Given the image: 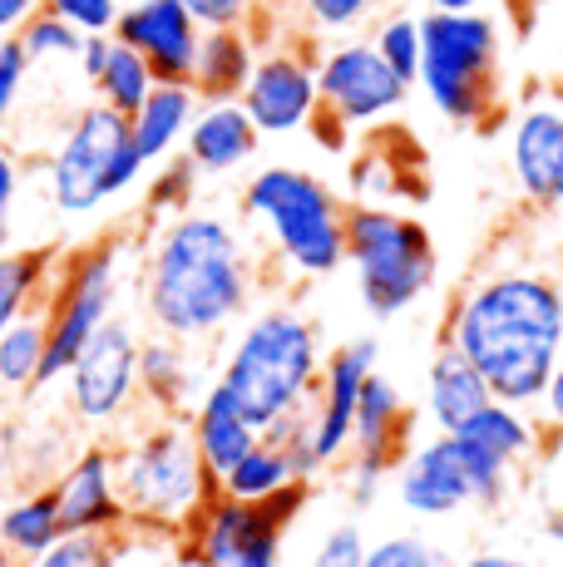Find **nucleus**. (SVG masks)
<instances>
[{
    "label": "nucleus",
    "instance_id": "nucleus-40",
    "mask_svg": "<svg viewBox=\"0 0 563 567\" xmlns=\"http://www.w3.org/2000/svg\"><path fill=\"white\" fill-rule=\"evenodd\" d=\"M45 10L70 20L80 35H114V20L124 10V0H45Z\"/></svg>",
    "mask_w": 563,
    "mask_h": 567
},
{
    "label": "nucleus",
    "instance_id": "nucleus-25",
    "mask_svg": "<svg viewBox=\"0 0 563 567\" xmlns=\"http://www.w3.org/2000/svg\"><path fill=\"white\" fill-rule=\"evenodd\" d=\"M64 538V518L50 484H16L0 498V548L20 563H35Z\"/></svg>",
    "mask_w": 563,
    "mask_h": 567
},
{
    "label": "nucleus",
    "instance_id": "nucleus-42",
    "mask_svg": "<svg viewBox=\"0 0 563 567\" xmlns=\"http://www.w3.org/2000/svg\"><path fill=\"white\" fill-rule=\"evenodd\" d=\"M20 183H25V168H20L16 148L0 144V257L10 252V217H16Z\"/></svg>",
    "mask_w": 563,
    "mask_h": 567
},
{
    "label": "nucleus",
    "instance_id": "nucleus-39",
    "mask_svg": "<svg viewBox=\"0 0 563 567\" xmlns=\"http://www.w3.org/2000/svg\"><path fill=\"white\" fill-rule=\"evenodd\" d=\"M30 54L25 45H20L16 35L10 40H0V128L16 118V109H20V94H25V84H30Z\"/></svg>",
    "mask_w": 563,
    "mask_h": 567
},
{
    "label": "nucleus",
    "instance_id": "nucleus-4",
    "mask_svg": "<svg viewBox=\"0 0 563 567\" xmlns=\"http://www.w3.org/2000/svg\"><path fill=\"white\" fill-rule=\"evenodd\" d=\"M346 203L297 163H267L237 193V223L287 281H321L346 267Z\"/></svg>",
    "mask_w": 563,
    "mask_h": 567
},
{
    "label": "nucleus",
    "instance_id": "nucleus-12",
    "mask_svg": "<svg viewBox=\"0 0 563 567\" xmlns=\"http://www.w3.org/2000/svg\"><path fill=\"white\" fill-rule=\"evenodd\" d=\"M514 478L519 474L490 464L460 434H430L400 460L396 498L410 518H454L464 508H504Z\"/></svg>",
    "mask_w": 563,
    "mask_h": 567
},
{
    "label": "nucleus",
    "instance_id": "nucleus-8",
    "mask_svg": "<svg viewBox=\"0 0 563 567\" xmlns=\"http://www.w3.org/2000/svg\"><path fill=\"white\" fill-rule=\"evenodd\" d=\"M346 267L356 271L366 311L376 321H396L430 297L440 277V252L416 213H400L391 203H351L346 207Z\"/></svg>",
    "mask_w": 563,
    "mask_h": 567
},
{
    "label": "nucleus",
    "instance_id": "nucleus-35",
    "mask_svg": "<svg viewBox=\"0 0 563 567\" xmlns=\"http://www.w3.org/2000/svg\"><path fill=\"white\" fill-rule=\"evenodd\" d=\"M386 0H297V16H301V30L311 35H356L366 20L381 10Z\"/></svg>",
    "mask_w": 563,
    "mask_h": 567
},
{
    "label": "nucleus",
    "instance_id": "nucleus-30",
    "mask_svg": "<svg viewBox=\"0 0 563 567\" xmlns=\"http://www.w3.org/2000/svg\"><path fill=\"white\" fill-rule=\"evenodd\" d=\"M154 70L144 64V54L139 50H129L124 40H114V50H110V64L100 70V80L90 84L94 90V100H100L104 109H114V114H124V118H134L139 109H144V100L154 94Z\"/></svg>",
    "mask_w": 563,
    "mask_h": 567
},
{
    "label": "nucleus",
    "instance_id": "nucleus-23",
    "mask_svg": "<svg viewBox=\"0 0 563 567\" xmlns=\"http://www.w3.org/2000/svg\"><path fill=\"white\" fill-rule=\"evenodd\" d=\"M198 109H203V100H198V90H193V84H154V94L144 100V109L129 118L134 144H139V154H144L149 168H158V163H168V158L183 154Z\"/></svg>",
    "mask_w": 563,
    "mask_h": 567
},
{
    "label": "nucleus",
    "instance_id": "nucleus-17",
    "mask_svg": "<svg viewBox=\"0 0 563 567\" xmlns=\"http://www.w3.org/2000/svg\"><path fill=\"white\" fill-rule=\"evenodd\" d=\"M218 380V361L208 346H188L173 336L144 331L139 341V390H144V414H168V420H188V410Z\"/></svg>",
    "mask_w": 563,
    "mask_h": 567
},
{
    "label": "nucleus",
    "instance_id": "nucleus-18",
    "mask_svg": "<svg viewBox=\"0 0 563 567\" xmlns=\"http://www.w3.org/2000/svg\"><path fill=\"white\" fill-rule=\"evenodd\" d=\"M509 173L534 207L563 203V114L554 104H529L509 128Z\"/></svg>",
    "mask_w": 563,
    "mask_h": 567
},
{
    "label": "nucleus",
    "instance_id": "nucleus-44",
    "mask_svg": "<svg viewBox=\"0 0 563 567\" xmlns=\"http://www.w3.org/2000/svg\"><path fill=\"white\" fill-rule=\"evenodd\" d=\"M307 134L317 138V148H327V154H346V148H351V134H356V128L341 124L331 109H317V114H311V124H307Z\"/></svg>",
    "mask_w": 563,
    "mask_h": 567
},
{
    "label": "nucleus",
    "instance_id": "nucleus-33",
    "mask_svg": "<svg viewBox=\"0 0 563 567\" xmlns=\"http://www.w3.org/2000/svg\"><path fill=\"white\" fill-rule=\"evenodd\" d=\"M16 40L25 45L30 64H74L80 60V45H84L80 30H74L70 20H60L55 10H45V6L25 20V30H20Z\"/></svg>",
    "mask_w": 563,
    "mask_h": 567
},
{
    "label": "nucleus",
    "instance_id": "nucleus-19",
    "mask_svg": "<svg viewBox=\"0 0 563 567\" xmlns=\"http://www.w3.org/2000/svg\"><path fill=\"white\" fill-rule=\"evenodd\" d=\"M410 444H416V410L406 405L396 380L376 370L361 390V405H356L351 460H361V464H371V468H381V474L396 478V468L410 454Z\"/></svg>",
    "mask_w": 563,
    "mask_h": 567
},
{
    "label": "nucleus",
    "instance_id": "nucleus-45",
    "mask_svg": "<svg viewBox=\"0 0 563 567\" xmlns=\"http://www.w3.org/2000/svg\"><path fill=\"white\" fill-rule=\"evenodd\" d=\"M20 430L10 420H0V498L20 484Z\"/></svg>",
    "mask_w": 563,
    "mask_h": 567
},
{
    "label": "nucleus",
    "instance_id": "nucleus-31",
    "mask_svg": "<svg viewBox=\"0 0 563 567\" xmlns=\"http://www.w3.org/2000/svg\"><path fill=\"white\" fill-rule=\"evenodd\" d=\"M198 183L203 173L193 168L188 158H168L154 168V178H144V217L149 223H168V217H183L193 213V198H198Z\"/></svg>",
    "mask_w": 563,
    "mask_h": 567
},
{
    "label": "nucleus",
    "instance_id": "nucleus-48",
    "mask_svg": "<svg viewBox=\"0 0 563 567\" xmlns=\"http://www.w3.org/2000/svg\"><path fill=\"white\" fill-rule=\"evenodd\" d=\"M450 567H539V563L519 558V553H504V548H480V553H464V558H454Z\"/></svg>",
    "mask_w": 563,
    "mask_h": 567
},
{
    "label": "nucleus",
    "instance_id": "nucleus-37",
    "mask_svg": "<svg viewBox=\"0 0 563 567\" xmlns=\"http://www.w3.org/2000/svg\"><path fill=\"white\" fill-rule=\"evenodd\" d=\"M366 563V533L356 518L331 523L317 538V548L307 553V567H361Z\"/></svg>",
    "mask_w": 563,
    "mask_h": 567
},
{
    "label": "nucleus",
    "instance_id": "nucleus-6",
    "mask_svg": "<svg viewBox=\"0 0 563 567\" xmlns=\"http://www.w3.org/2000/svg\"><path fill=\"white\" fill-rule=\"evenodd\" d=\"M144 178L149 163L139 154L129 118L100 100L74 109L45 154V198L60 223H90L110 213L134 188H144Z\"/></svg>",
    "mask_w": 563,
    "mask_h": 567
},
{
    "label": "nucleus",
    "instance_id": "nucleus-3",
    "mask_svg": "<svg viewBox=\"0 0 563 567\" xmlns=\"http://www.w3.org/2000/svg\"><path fill=\"white\" fill-rule=\"evenodd\" d=\"M321 365H327L321 326L297 301L273 297L227 336V351L218 355V385L257 430L273 434L307 414L321 385Z\"/></svg>",
    "mask_w": 563,
    "mask_h": 567
},
{
    "label": "nucleus",
    "instance_id": "nucleus-5",
    "mask_svg": "<svg viewBox=\"0 0 563 567\" xmlns=\"http://www.w3.org/2000/svg\"><path fill=\"white\" fill-rule=\"evenodd\" d=\"M119 450V488H124L129 533L134 538H178L213 498L223 494L218 474L203 464L188 420L144 414L129 434L114 440Z\"/></svg>",
    "mask_w": 563,
    "mask_h": 567
},
{
    "label": "nucleus",
    "instance_id": "nucleus-11",
    "mask_svg": "<svg viewBox=\"0 0 563 567\" xmlns=\"http://www.w3.org/2000/svg\"><path fill=\"white\" fill-rule=\"evenodd\" d=\"M139 331L124 311L84 346V355L60 380L64 414L90 440H119L144 420V390H139Z\"/></svg>",
    "mask_w": 563,
    "mask_h": 567
},
{
    "label": "nucleus",
    "instance_id": "nucleus-15",
    "mask_svg": "<svg viewBox=\"0 0 563 567\" xmlns=\"http://www.w3.org/2000/svg\"><path fill=\"white\" fill-rule=\"evenodd\" d=\"M247 118L257 124V134H307L311 114L321 109L317 94V54H307L301 45H273L257 54V70L247 80L243 100Z\"/></svg>",
    "mask_w": 563,
    "mask_h": 567
},
{
    "label": "nucleus",
    "instance_id": "nucleus-47",
    "mask_svg": "<svg viewBox=\"0 0 563 567\" xmlns=\"http://www.w3.org/2000/svg\"><path fill=\"white\" fill-rule=\"evenodd\" d=\"M40 10V0H0V40L20 35L25 30V20Z\"/></svg>",
    "mask_w": 563,
    "mask_h": 567
},
{
    "label": "nucleus",
    "instance_id": "nucleus-36",
    "mask_svg": "<svg viewBox=\"0 0 563 567\" xmlns=\"http://www.w3.org/2000/svg\"><path fill=\"white\" fill-rule=\"evenodd\" d=\"M361 567H450V553L430 543L426 533H386V538L366 543Z\"/></svg>",
    "mask_w": 563,
    "mask_h": 567
},
{
    "label": "nucleus",
    "instance_id": "nucleus-41",
    "mask_svg": "<svg viewBox=\"0 0 563 567\" xmlns=\"http://www.w3.org/2000/svg\"><path fill=\"white\" fill-rule=\"evenodd\" d=\"M203 30H253L257 0H183Z\"/></svg>",
    "mask_w": 563,
    "mask_h": 567
},
{
    "label": "nucleus",
    "instance_id": "nucleus-49",
    "mask_svg": "<svg viewBox=\"0 0 563 567\" xmlns=\"http://www.w3.org/2000/svg\"><path fill=\"white\" fill-rule=\"evenodd\" d=\"M544 538H549V548H554L559 558H563V504H554V508L544 514Z\"/></svg>",
    "mask_w": 563,
    "mask_h": 567
},
{
    "label": "nucleus",
    "instance_id": "nucleus-46",
    "mask_svg": "<svg viewBox=\"0 0 563 567\" xmlns=\"http://www.w3.org/2000/svg\"><path fill=\"white\" fill-rule=\"evenodd\" d=\"M110 50H114V35H84V45H80V60H74V64H80V74H84V80H100V70H104V64H110Z\"/></svg>",
    "mask_w": 563,
    "mask_h": 567
},
{
    "label": "nucleus",
    "instance_id": "nucleus-50",
    "mask_svg": "<svg viewBox=\"0 0 563 567\" xmlns=\"http://www.w3.org/2000/svg\"><path fill=\"white\" fill-rule=\"evenodd\" d=\"M490 0H430V10H484Z\"/></svg>",
    "mask_w": 563,
    "mask_h": 567
},
{
    "label": "nucleus",
    "instance_id": "nucleus-21",
    "mask_svg": "<svg viewBox=\"0 0 563 567\" xmlns=\"http://www.w3.org/2000/svg\"><path fill=\"white\" fill-rule=\"evenodd\" d=\"M257 518H263V508L257 504H243V498L218 494L198 518L188 523V528L178 533V538L168 543L173 563L178 567H227L237 558V548L247 543V533L257 528Z\"/></svg>",
    "mask_w": 563,
    "mask_h": 567
},
{
    "label": "nucleus",
    "instance_id": "nucleus-27",
    "mask_svg": "<svg viewBox=\"0 0 563 567\" xmlns=\"http://www.w3.org/2000/svg\"><path fill=\"white\" fill-rule=\"evenodd\" d=\"M60 267V247L35 243V247H10L0 257V331L20 316L40 311L50 297V281H55Z\"/></svg>",
    "mask_w": 563,
    "mask_h": 567
},
{
    "label": "nucleus",
    "instance_id": "nucleus-38",
    "mask_svg": "<svg viewBox=\"0 0 563 567\" xmlns=\"http://www.w3.org/2000/svg\"><path fill=\"white\" fill-rule=\"evenodd\" d=\"M263 508V504H257ZM287 523H277L273 514L263 508V518H257V528L247 533V543L237 548V558L227 567H287Z\"/></svg>",
    "mask_w": 563,
    "mask_h": 567
},
{
    "label": "nucleus",
    "instance_id": "nucleus-13",
    "mask_svg": "<svg viewBox=\"0 0 563 567\" xmlns=\"http://www.w3.org/2000/svg\"><path fill=\"white\" fill-rule=\"evenodd\" d=\"M317 94H321V109H331L341 124L376 128L396 109H406L410 84L381 60V50L371 40L346 35L317 54Z\"/></svg>",
    "mask_w": 563,
    "mask_h": 567
},
{
    "label": "nucleus",
    "instance_id": "nucleus-24",
    "mask_svg": "<svg viewBox=\"0 0 563 567\" xmlns=\"http://www.w3.org/2000/svg\"><path fill=\"white\" fill-rule=\"evenodd\" d=\"M188 434L193 444H198L203 464L213 468V474H227L237 460H243L247 450H253L257 440H263V430H257L253 420H247L243 410H237V400L227 395V390L213 380V390L198 400V405L188 410Z\"/></svg>",
    "mask_w": 563,
    "mask_h": 567
},
{
    "label": "nucleus",
    "instance_id": "nucleus-53",
    "mask_svg": "<svg viewBox=\"0 0 563 567\" xmlns=\"http://www.w3.org/2000/svg\"><path fill=\"white\" fill-rule=\"evenodd\" d=\"M40 6H45V0H40Z\"/></svg>",
    "mask_w": 563,
    "mask_h": 567
},
{
    "label": "nucleus",
    "instance_id": "nucleus-22",
    "mask_svg": "<svg viewBox=\"0 0 563 567\" xmlns=\"http://www.w3.org/2000/svg\"><path fill=\"white\" fill-rule=\"evenodd\" d=\"M490 385L484 375L464 361L454 346H440L430 355V370H426V420L436 424V434H454L474 420L484 405H490Z\"/></svg>",
    "mask_w": 563,
    "mask_h": 567
},
{
    "label": "nucleus",
    "instance_id": "nucleus-43",
    "mask_svg": "<svg viewBox=\"0 0 563 567\" xmlns=\"http://www.w3.org/2000/svg\"><path fill=\"white\" fill-rule=\"evenodd\" d=\"M539 424H544V460H549L554 444H563V361L554 365L544 395H539Z\"/></svg>",
    "mask_w": 563,
    "mask_h": 567
},
{
    "label": "nucleus",
    "instance_id": "nucleus-34",
    "mask_svg": "<svg viewBox=\"0 0 563 567\" xmlns=\"http://www.w3.org/2000/svg\"><path fill=\"white\" fill-rule=\"evenodd\" d=\"M25 567H129V533L124 538H80L64 533L50 553H40Z\"/></svg>",
    "mask_w": 563,
    "mask_h": 567
},
{
    "label": "nucleus",
    "instance_id": "nucleus-28",
    "mask_svg": "<svg viewBox=\"0 0 563 567\" xmlns=\"http://www.w3.org/2000/svg\"><path fill=\"white\" fill-rule=\"evenodd\" d=\"M45 361H50V331L45 316L30 311L0 331V395L25 400L45 385Z\"/></svg>",
    "mask_w": 563,
    "mask_h": 567
},
{
    "label": "nucleus",
    "instance_id": "nucleus-10",
    "mask_svg": "<svg viewBox=\"0 0 563 567\" xmlns=\"http://www.w3.org/2000/svg\"><path fill=\"white\" fill-rule=\"evenodd\" d=\"M381 370V346L371 336H351V341L331 346L327 365H321V385L311 395L307 414H297L291 424L273 430L277 440H287V450L297 454L301 478H317L327 468H341L351 460L356 444V405H361L366 380Z\"/></svg>",
    "mask_w": 563,
    "mask_h": 567
},
{
    "label": "nucleus",
    "instance_id": "nucleus-29",
    "mask_svg": "<svg viewBox=\"0 0 563 567\" xmlns=\"http://www.w3.org/2000/svg\"><path fill=\"white\" fill-rule=\"evenodd\" d=\"M301 478V464L297 454L287 450V440H277V434H263V440L253 444V450L243 454L227 474L218 478L227 498H243V504H263V498L282 494L287 484H297Z\"/></svg>",
    "mask_w": 563,
    "mask_h": 567
},
{
    "label": "nucleus",
    "instance_id": "nucleus-20",
    "mask_svg": "<svg viewBox=\"0 0 563 567\" xmlns=\"http://www.w3.org/2000/svg\"><path fill=\"white\" fill-rule=\"evenodd\" d=\"M257 148H263V134L247 118V109L237 100H218L198 109V118L188 128V144H183V158L203 178H233V173H243L257 158Z\"/></svg>",
    "mask_w": 563,
    "mask_h": 567
},
{
    "label": "nucleus",
    "instance_id": "nucleus-16",
    "mask_svg": "<svg viewBox=\"0 0 563 567\" xmlns=\"http://www.w3.org/2000/svg\"><path fill=\"white\" fill-rule=\"evenodd\" d=\"M114 40L144 54L158 84H193V64H198L203 25L183 0H124L114 20Z\"/></svg>",
    "mask_w": 563,
    "mask_h": 567
},
{
    "label": "nucleus",
    "instance_id": "nucleus-14",
    "mask_svg": "<svg viewBox=\"0 0 563 567\" xmlns=\"http://www.w3.org/2000/svg\"><path fill=\"white\" fill-rule=\"evenodd\" d=\"M50 488H55L64 533H80V538H124L129 533L114 440L74 444L64 454V464L55 468V478H50Z\"/></svg>",
    "mask_w": 563,
    "mask_h": 567
},
{
    "label": "nucleus",
    "instance_id": "nucleus-7",
    "mask_svg": "<svg viewBox=\"0 0 563 567\" xmlns=\"http://www.w3.org/2000/svg\"><path fill=\"white\" fill-rule=\"evenodd\" d=\"M134 271H139V247L124 233H100L90 243L60 247L55 281H50V297L40 307L50 331L45 385H60L70 375V365L84 355V346L124 311Z\"/></svg>",
    "mask_w": 563,
    "mask_h": 567
},
{
    "label": "nucleus",
    "instance_id": "nucleus-52",
    "mask_svg": "<svg viewBox=\"0 0 563 567\" xmlns=\"http://www.w3.org/2000/svg\"><path fill=\"white\" fill-rule=\"evenodd\" d=\"M0 567H25V563H20L16 553H6V548H0Z\"/></svg>",
    "mask_w": 563,
    "mask_h": 567
},
{
    "label": "nucleus",
    "instance_id": "nucleus-32",
    "mask_svg": "<svg viewBox=\"0 0 563 567\" xmlns=\"http://www.w3.org/2000/svg\"><path fill=\"white\" fill-rule=\"evenodd\" d=\"M371 45L381 50V60L391 64L406 84L420 80V54H426V30H420V16H406V10H396V16H381L371 30Z\"/></svg>",
    "mask_w": 563,
    "mask_h": 567
},
{
    "label": "nucleus",
    "instance_id": "nucleus-9",
    "mask_svg": "<svg viewBox=\"0 0 563 567\" xmlns=\"http://www.w3.org/2000/svg\"><path fill=\"white\" fill-rule=\"evenodd\" d=\"M426 54H420V90L430 109L460 128H490L500 109V64L504 35L500 20L484 10H430L420 16Z\"/></svg>",
    "mask_w": 563,
    "mask_h": 567
},
{
    "label": "nucleus",
    "instance_id": "nucleus-2",
    "mask_svg": "<svg viewBox=\"0 0 563 567\" xmlns=\"http://www.w3.org/2000/svg\"><path fill=\"white\" fill-rule=\"evenodd\" d=\"M484 375L494 400L534 410L563 361V287L539 267H490L454 291L446 341Z\"/></svg>",
    "mask_w": 563,
    "mask_h": 567
},
{
    "label": "nucleus",
    "instance_id": "nucleus-26",
    "mask_svg": "<svg viewBox=\"0 0 563 567\" xmlns=\"http://www.w3.org/2000/svg\"><path fill=\"white\" fill-rule=\"evenodd\" d=\"M257 35L253 30H203L198 64H193V90L203 104L243 100L247 80L257 70Z\"/></svg>",
    "mask_w": 563,
    "mask_h": 567
},
{
    "label": "nucleus",
    "instance_id": "nucleus-51",
    "mask_svg": "<svg viewBox=\"0 0 563 567\" xmlns=\"http://www.w3.org/2000/svg\"><path fill=\"white\" fill-rule=\"evenodd\" d=\"M549 104H554V109H559V114H563V74H559V80H554V84H549Z\"/></svg>",
    "mask_w": 563,
    "mask_h": 567
},
{
    "label": "nucleus",
    "instance_id": "nucleus-1",
    "mask_svg": "<svg viewBox=\"0 0 563 567\" xmlns=\"http://www.w3.org/2000/svg\"><path fill=\"white\" fill-rule=\"evenodd\" d=\"M134 301L149 331L213 351L263 307V252L243 223L193 207L139 243Z\"/></svg>",
    "mask_w": 563,
    "mask_h": 567
}]
</instances>
